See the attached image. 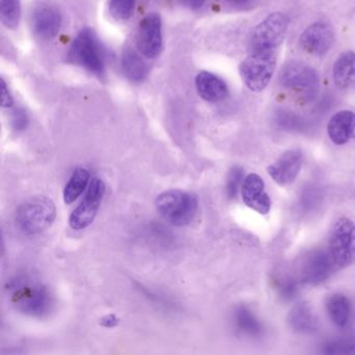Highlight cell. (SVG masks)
<instances>
[{"label":"cell","mask_w":355,"mask_h":355,"mask_svg":"<svg viewBox=\"0 0 355 355\" xmlns=\"http://www.w3.org/2000/svg\"><path fill=\"white\" fill-rule=\"evenodd\" d=\"M101 324L105 327H114V326L117 325L118 319L114 315H107V317L103 318Z\"/></svg>","instance_id":"cell-33"},{"label":"cell","mask_w":355,"mask_h":355,"mask_svg":"<svg viewBox=\"0 0 355 355\" xmlns=\"http://www.w3.org/2000/svg\"><path fill=\"white\" fill-rule=\"evenodd\" d=\"M234 324L236 329L246 336H257L263 330L261 322L245 306H239L234 311Z\"/></svg>","instance_id":"cell-22"},{"label":"cell","mask_w":355,"mask_h":355,"mask_svg":"<svg viewBox=\"0 0 355 355\" xmlns=\"http://www.w3.org/2000/svg\"><path fill=\"white\" fill-rule=\"evenodd\" d=\"M327 354H336V353H354L355 340H340L328 343L323 351Z\"/></svg>","instance_id":"cell-27"},{"label":"cell","mask_w":355,"mask_h":355,"mask_svg":"<svg viewBox=\"0 0 355 355\" xmlns=\"http://www.w3.org/2000/svg\"><path fill=\"white\" fill-rule=\"evenodd\" d=\"M90 180V172L85 168H78L70 178L64 190V202L73 203L83 194Z\"/></svg>","instance_id":"cell-21"},{"label":"cell","mask_w":355,"mask_h":355,"mask_svg":"<svg viewBox=\"0 0 355 355\" xmlns=\"http://www.w3.org/2000/svg\"><path fill=\"white\" fill-rule=\"evenodd\" d=\"M326 309L334 325L340 328L348 325L351 318V303L345 295L336 293L328 297Z\"/></svg>","instance_id":"cell-20"},{"label":"cell","mask_w":355,"mask_h":355,"mask_svg":"<svg viewBox=\"0 0 355 355\" xmlns=\"http://www.w3.org/2000/svg\"><path fill=\"white\" fill-rule=\"evenodd\" d=\"M32 26L37 37L42 40H51L61 30V12L51 3H40L33 12Z\"/></svg>","instance_id":"cell-11"},{"label":"cell","mask_w":355,"mask_h":355,"mask_svg":"<svg viewBox=\"0 0 355 355\" xmlns=\"http://www.w3.org/2000/svg\"><path fill=\"white\" fill-rule=\"evenodd\" d=\"M336 268L328 251H311L301 261L299 279L304 284H322Z\"/></svg>","instance_id":"cell-10"},{"label":"cell","mask_w":355,"mask_h":355,"mask_svg":"<svg viewBox=\"0 0 355 355\" xmlns=\"http://www.w3.org/2000/svg\"><path fill=\"white\" fill-rule=\"evenodd\" d=\"M327 134L336 145H344L355 139V113L340 111L328 122Z\"/></svg>","instance_id":"cell-15"},{"label":"cell","mask_w":355,"mask_h":355,"mask_svg":"<svg viewBox=\"0 0 355 355\" xmlns=\"http://www.w3.org/2000/svg\"><path fill=\"white\" fill-rule=\"evenodd\" d=\"M276 288L282 298L290 300L297 293V282L291 276H280L276 279Z\"/></svg>","instance_id":"cell-26"},{"label":"cell","mask_w":355,"mask_h":355,"mask_svg":"<svg viewBox=\"0 0 355 355\" xmlns=\"http://www.w3.org/2000/svg\"><path fill=\"white\" fill-rule=\"evenodd\" d=\"M155 209L162 218L174 226H186L196 217L198 200L191 193L168 190L155 199Z\"/></svg>","instance_id":"cell-5"},{"label":"cell","mask_w":355,"mask_h":355,"mask_svg":"<svg viewBox=\"0 0 355 355\" xmlns=\"http://www.w3.org/2000/svg\"><path fill=\"white\" fill-rule=\"evenodd\" d=\"M14 98L8 88L7 83L3 78H1V107L5 109H10L13 107Z\"/></svg>","instance_id":"cell-30"},{"label":"cell","mask_w":355,"mask_h":355,"mask_svg":"<svg viewBox=\"0 0 355 355\" xmlns=\"http://www.w3.org/2000/svg\"><path fill=\"white\" fill-rule=\"evenodd\" d=\"M135 0H110L109 11L117 21H126L132 17Z\"/></svg>","instance_id":"cell-24"},{"label":"cell","mask_w":355,"mask_h":355,"mask_svg":"<svg viewBox=\"0 0 355 355\" xmlns=\"http://www.w3.org/2000/svg\"><path fill=\"white\" fill-rule=\"evenodd\" d=\"M96 33L84 28L78 33L69 49V60L97 76L105 72V53Z\"/></svg>","instance_id":"cell-4"},{"label":"cell","mask_w":355,"mask_h":355,"mask_svg":"<svg viewBox=\"0 0 355 355\" xmlns=\"http://www.w3.org/2000/svg\"><path fill=\"white\" fill-rule=\"evenodd\" d=\"M12 300L22 313L43 317L51 311L53 298L46 286L32 278H17L10 286Z\"/></svg>","instance_id":"cell-3"},{"label":"cell","mask_w":355,"mask_h":355,"mask_svg":"<svg viewBox=\"0 0 355 355\" xmlns=\"http://www.w3.org/2000/svg\"><path fill=\"white\" fill-rule=\"evenodd\" d=\"M302 165V153L299 149H291L268 167V173L276 184L288 186L295 182Z\"/></svg>","instance_id":"cell-12"},{"label":"cell","mask_w":355,"mask_h":355,"mask_svg":"<svg viewBox=\"0 0 355 355\" xmlns=\"http://www.w3.org/2000/svg\"><path fill=\"white\" fill-rule=\"evenodd\" d=\"M242 199L247 207L261 215H267L271 209V199L265 190V182L259 174L250 173L241 187Z\"/></svg>","instance_id":"cell-14"},{"label":"cell","mask_w":355,"mask_h":355,"mask_svg":"<svg viewBox=\"0 0 355 355\" xmlns=\"http://www.w3.org/2000/svg\"><path fill=\"white\" fill-rule=\"evenodd\" d=\"M0 17L6 28H17L21 20L20 0H0Z\"/></svg>","instance_id":"cell-23"},{"label":"cell","mask_w":355,"mask_h":355,"mask_svg":"<svg viewBox=\"0 0 355 355\" xmlns=\"http://www.w3.org/2000/svg\"><path fill=\"white\" fill-rule=\"evenodd\" d=\"M244 180V170L240 166H234L228 173L227 182H226V194L228 198H234L238 194L239 189L242 187Z\"/></svg>","instance_id":"cell-25"},{"label":"cell","mask_w":355,"mask_h":355,"mask_svg":"<svg viewBox=\"0 0 355 355\" xmlns=\"http://www.w3.org/2000/svg\"><path fill=\"white\" fill-rule=\"evenodd\" d=\"M105 193V184L103 180L93 178L82 202L70 216L69 225L72 230H85L94 221Z\"/></svg>","instance_id":"cell-7"},{"label":"cell","mask_w":355,"mask_h":355,"mask_svg":"<svg viewBox=\"0 0 355 355\" xmlns=\"http://www.w3.org/2000/svg\"><path fill=\"white\" fill-rule=\"evenodd\" d=\"M197 93L207 103H219L228 95L227 85L222 78L211 72L202 71L195 78Z\"/></svg>","instance_id":"cell-16"},{"label":"cell","mask_w":355,"mask_h":355,"mask_svg":"<svg viewBox=\"0 0 355 355\" xmlns=\"http://www.w3.org/2000/svg\"><path fill=\"white\" fill-rule=\"evenodd\" d=\"M137 49L149 60L161 55L163 49V24L159 14L149 13L141 20L137 32Z\"/></svg>","instance_id":"cell-8"},{"label":"cell","mask_w":355,"mask_h":355,"mask_svg":"<svg viewBox=\"0 0 355 355\" xmlns=\"http://www.w3.org/2000/svg\"><path fill=\"white\" fill-rule=\"evenodd\" d=\"M288 28V18L272 13L257 24L249 41L248 55L240 66V74L247 88L261 92L267 88L276 69L277 53Z\"/></svg>","instance_id":"cell-1"},{"label":"cell","mask_w":355,"mask_h":355,"mask_svg":"<svg viewBox=\"0 0 355 355\" xmlns=\"http://www.w3.org/2000/svg\"><path fill=\"white\" fill-rule=\"evenodd\" d=\"M288 322L291 327L297 332L307 334L313 332L317 328V319L311 307L307 303L300 302L291 309L288 315Z\"/></svg>","instance_id":"cell-19"},{"label":"cell","mask_w":355,"mask_h":355,"mask_svg":"<svg viewBox=\"0 0 355 355\" xmlns=\"http://www.w3.org/2000/svg\"><path fill=\"white\" fill-rule=\"evenodd\" d=\"M276 120H277L278 124L282 125V128H297L299 124H300V119L298 116L295 114L291 113V112L286 111H278L276 114Z\"/></svg>","instance_id":"cell-29"},{"label":"cell","mask_w":355,"mask_h":355,"mask_svg":"<svg viewBox=\"0 0 355 355\" xmlns=\"http://www.w3.org/2000/svg\"><path fill=\"white\" fill-rule=\"evenodd\" d=\"M30 123V119H28V114L21 107H17L12 112L11 115V124L12 128L16 130V132H22V130H26Z\"/></svg>","instance_id":"cell-28"},{"label":"cell","mask_w":355,"mask_h":355,"mask_svg":"<svg viewBox=\"0 0 355 355\" xmlns=\"http://www.w3.org/2000/svg\"><path fill=\"white\" fill-rule=\"evenodd\" d=\"M57 217L55 202L47 196H34L16 209L17 227L28 236L41 234L51 227Z\"/></svg>","instance_id":"cell-2"},{"label":"cell","mask_w":355,"mask_h":355,"mask_svg":"<svg viewBox=\"0 0 355 355\" xmlns=\"http://www.w3.org/2000/svg\"><path fill=\"white\" fill-rule=\"evenodd\" d=\"M334 42L331 26L324 22H315L301 34L299 43L301 49L309 55H323L329 51Z\"/></svg>","instance_id":"cell-13"},{"label":"cell","mask_w":355,"mask_h":355,"mask_svg":"<svg viewBox=\"0 0 355 355\" xmlns=\"http://www.w3.org/2000/svg\"><path fill=\"white\" fill-rule=\"evenodd\" d=\"M334 84L346 89L355 84V53L345 51L336 59L334 65Z\"/></svg>","instance_id":"cell-18"},{"label":"cell","mask_w":355,"mask_h":355,"mask_svg":"<svg viewBox=\"0 0 355 355\" xmlns=\"http://www.w3.org/2000/svg\"><path fill=\"white\" fill-rule=\"evenodd\" d=\"M280 84L291 90L301 91L305 94H313L319 88V76L311 66L301 62L286 63L279 76Z\"/></svg>","instance_id":"cell-9"},{"label":"cell","mask_w":355,"mask_h":355,"mask_svg":"<svg viewBox=\"0 0 355 355\" xmlns=\"http://www.w3.org/2000/svg\"><path fill=\"white\" fill-rule=\"evenodd\" d=\"M144 55L132 47H126L122 53L121 66L124 76L132 83H142L148 76L149 68Z\"/></svg>","instance_id":"cell-17"},{"label":"cell","mask_w":355,"mask_h":355,"mask_svg":"<svg viewBox=\"0 0 355 355\" xmlns=\"http://www.w3.org/2000/svg\"><path fill=\"white\" fill-rule=\"evenodd\" d=\"M224 3H227L230 7L244 8L250 5L254 0H223Z\"/></svg>","instance_id":"cell-32"},{"label":"cell","mask_w":355,"mask_h":355,"mask_svg":"<svg viewBox=\"0 0 355 355\" xmlns=\"http://www.w3.org/2000/svg\"><path fill=\"white\" fill-rule=\"evenodd\" d=\"M328 253L336 268L349 267L355 261V224L348 218L334 222L328 241Z\"/></svg>","instance_id":"cell-6"},{"label":"cell","mask_w":355,"mask_h":355,"mask_svg":"<svg viewBox=\"0 0 355 355\" xmlns=\"http://www.w3.org/2000/svg\"><path fill=\"white\" fill-rule=\"evenodd\" d=\"M207 0H180V3L184 7L189 8L191 10H199L205 5Z\"/></svg>","instance_id":"cell-31"}]
</instances>
